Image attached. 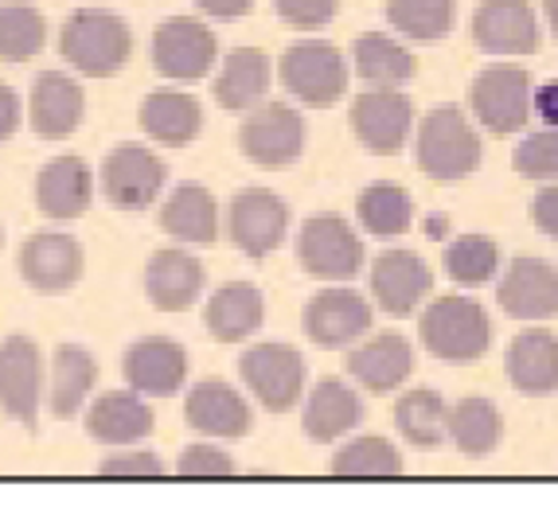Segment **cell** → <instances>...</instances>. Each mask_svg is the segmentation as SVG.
Listing matches in <instances>:
<instances>
[{"instance_id":"1","label":"cell","mask_w":558,"mask_h":511,"mask_svg":"<svg viewBox=\"0 0 558 511\" xmlns=\"http://www.w3.org/2000/svg\"><path fill=\"white\" fill-rule=\"evenodd\" d=\"M418 336L434 360L473 363L493 348V316L481 301L465 297V293H449L422 308Z\"/></svg>"},{"instance_id":"2","label":"cell","mask_w":558,"mask_h":511,"mask_svg":"<svg viewBox=\"0 0 558 511\" xmlns=\"http://www.w3.org/2000/svg\"><path fill=\"white\" fill-rule=\"evenodd\" d=\"M414 157H418V168L429 180L457 184V180L473 177L481 168L484 145L461 106H434L418 125Z\"/></svg>"},{"instance_id":"3","label":"cell","mask_w":558,"mask_h":511,"mask_svg":"<svg viewBox=\"0 0 558 511\" xmlns=\"http://www.w3.org/2000/svg\"><path fill=\"white\" fill-rule=\"evenodd\" d=\"M59 51L78 75L86 78H110L133 56V32L130 24L110 9H75L66 16Z\"/></svg>"},{"instance_id":"4","label":"cell","mask_w":558,"mask_h":511,"mask_svg":"<svg viewBox=\"0 0 558 511\" xmlns=\"http://www.w3.org/2000/svg\"><path fill=\"white\" fill-rule=\"evenodd\" d=\"M535 113V86L527 66L493 63L473 78V118L496 137H512Z\"/></svg>"},{"instance_id":"5","label":"cell","mask_w":558,"mask_h":511,"mask_svg":"<svg viewBox=\"0 0 558 511\" xmlns=\"http://www.w3.org/2000/svg\"><path fill=\"white\" fill-rule=\"evenodd\" d=\"M281 86L308 110H325L348 90V59L328 39H301L281 56Z\"/></svg>"},{"instance_id":"6","label":"cell","mask_w":558,"mask_h":511,"mask_svg":"<svg viewBox=\"0 0 558 511\" xmlns=\"http://www.w3.org/2000/svg\"><path fill=\"white\" fill-rule=\"evenodd\" d=\"M363 242L355 227L340 215H313L298 231V261L305 266L308 278L317 281H344L360 278L363 270Z\"/></svg>"},{"instance_id":"7","label":"cell","mask_w":558,"mask_h":511,"mask_svg":"<svg viewBox=\"0 0 558 511\" xmlns=\"http://www.w3.org/2000/svg\"><path fill=\"white\" fill-rule=\"evenodd\" d=\"M239 375L246 382V391L270 410V414H286L305 399V355L293 344H254L239 355Z\"/></svg>"},{"instance_id":"8","label":"cell","mask_w":558,"mask_h":511,"mask_svg":"<svg viewBox=\"0 0 558 511\" xmlns=\"http://www.w3.org/2000/svg\"><path fill=\"white\" fill-rule=\"evenodd\" d=\"M239 149L258 168H289L305 153V118L289 102L254 106L239 125Z\"/></svg>"},{"instance_id":"9","label":"cell","mask_w":558,"mask_h":511,"mask_svg":"<svg viewBox=\"0 0 558 511\" xmlns=\"http://www.w3.org/2000/svg\"><path fill=\"white\" fill-rule=\"evenodd\" d=\"M372 320H375L372 301L363 297L360 289H348V285L320 289L317 297H308V305L301 308V328L325 352L355 348L363 336L372 332Z\"/></svg>"},{"instance_id":"10","label":"cell","mask_w":558,"mask_h":511,"mask_svg":"<svg viewBox=\"0 0 558 511\" xmlns=\"http://www.w3.org/2000/svg\"><path fill=\"white\" fill-rule=\"evenodd\" d=\"M98 180H102V192L113 207H121V211H145L165 192L168 165L149 145L121 141V145L110 149V157L102 160Z\"/></svg>"},{"instance_id":"11","label":"cell","mask_w":558,"mask_h":511,"mask_svg":"<svg viewBox=\"0 0 558 511\" xmlns=\"http://www.w3.org/2000/svg\"><path fill=\"white\" fill-rule=\"evenodd\" d=\"M215 56H219V39L207 24L192 16H172L153 32V66L157 75L172 83H199L211 75Z\"/></svg>"},{"instance_id":"12","label":"cell","mask_w":558,"mask_h":511,"mask_svg":"<svg viewBox=\"0 0 558 511\" xmlns=\"http://www.w3.org/2000/svg\"><path fill=\"white\" fill-rule=\"evenodd\" d=\"M289 207L270 187H242L227 207V234L246 258H266L286 242Z\"/></svg>"},{"instance_id":"13","label":"cell","mask_w":558,"mask_h":511,"mask_svg":"<svg viewBox=\"0 0 558 511\" xmlns=\"http://www.w3.org/2000/svg\"><path fill=\"white\" fill-rule=\"evenodd\" d=\"M39 399H44V355H39L36 340L12 332L0 344V406L20 426L36 429Z\"/></svg>"},{"instance_id":"14","label":"cell","mask_w":558,"mask_h":511,"mask_svg":"<svg viewBox=\"0 0 558 511\" xmlns=\"http://www.w3.org/2000/svg\"><path fill=\"white\" fill-rule=\"evenodd\" d=\"M352 133L375 157H391L414 130V102L402 90H363L352 102Z\"/></svg>"},{"instance_id":"15","label":"cell","mask_w":558,"mask_h":511,"mask_svg":"<svg viewBox=\"0 0 558 511\" xmlns=\"http://www.w3.org/2000/svg\"><path fill=\"white\" fill-rule=\"evenodd\" d=\"M429 289H434V273L418 251L395 246L372 261V297L387 316H414L418 305H426Z\"/></svg>"},{"instance_id":"16","label":"cell","mask_w":558,"mask_h":511,"mask_svg":"<svg viewBox=\"0 0 558 511\" xmlns=\"http://www.w3.org/2000/svg\"><path fill=\"white\" fill-rule=\"evenodd\" d=\"M496 301L512 320H550L558 316V266L535 254H520L504 270Z\"/></svg>"},{"instance_id":"17","label":"cell","mask_w":558,"mask_h":511,"mask_svg":"<svg viewBox=\"0 0 558 511\" xmlns=\"http://www.w3.org/2000/svg\"><path fill=\"white\" fill-rule=\"evenodd\" d=\"M121 372L133 391L145 399H168L177 394L187 379V352L184 344L168 336H141L121 355Z\"/></svg>"},{"instance_id":"18","label":"cell","mask_w":558,"mask_h":511,"mask_svg":"<svg viewBox=\"0 0 558 511\" xmlns=\"http://www.w3.org/2000/svg\"><path fill=\"white\" fill-rule=\"evenodd\" d=\"M83 246L63 231H36L20 246V278L36 293H66L83 278Z\"/></svg>"},{"instance_id":"19","label":"cell","mask_w":558,"mask_h":511,"mask_svg":"<svg viewBox=\"0 0 558 511\" xmlns=\"http://www.w3.org/2000/svg\"><path fill=\"white\" fill-rule=\"evenodd\" d=\"M473 39L488 56H531L539 47V16L527 0H481Z\"/></svg>"},{"instance_id":"20","label":"cell","mask_w":558,"mask_h":511,"mask_svg":"<svg viewBox=\"0 0 558 511\" xmlns=\"http://www.w3.org/2000/svg\"><path fill=\"white\" fill-rule=\"evenodd\" d=\"M86 113V90L78 78L63 75V71H44L32 86L28 98V121L36 137L44 141H66L83 125Z\"/></svg>"},{"instance_id":"21","label":"cell","mask_w":558,"mask_h":511,"mask_svg":"<svg viewBox=\"0 0 558 511\" xmlns=\"http://www.w3.org/2000/svg\"><path fill=\"white\" fill-rule=\"evenodd\" d=\"M187 426L204 437H246L254 426L251 402L242 399L239 387H231L227 379H204L187 391L184 402Z\"/></svg>"},{"instance_id":"22","label":"cell","mask_w":558,"mask_h":511,"mask_svg":"<svg viewBox=\"0 0 558 511\" xmlns=\"http://www.w3.org/2000/svg\"><path fill=\"white\" fill-rule=\"evenodd\" d=\"M410 372H414V348L402 332H379L348 352V375L372 394L399 391Z\"/></svg>"},{"instance_id":"23","label":"cell","mask_w":558,"mask_h":511,"mask_svg":"<svg viewBox=\"0 0 558 511\" xmlns=\"http://www.w3.org/2000/svg\"><path fill=\"white\" fill-rule=\"evenodd\" d=\"M204 261L196 254L177 251V246H168V251H157L145 266V293L149 301L160 308V313H184L199 301L204 293Z\"/></svg>"},{"instance_id":"24","label":"cell","mask_w":558,"mask_h":511,"mask_svg":"<svg viewBox=\"0 0 558 511\" xmlns=\"http://www.w3.org/2000/svg\"><path fill=\"white\" fill-rule=\"evenodd\" d=\"M94 199V177L83 157H51L36 177V207L47 219H78Z\"/></svg>"},{"instance_id":"25","label":"cell","mask_w":558,"mask_h":511,"mask_svg":"<svg viewBox=\"0 0 558 511\" xmlns=\"http://www.w3.org/2000/svg\"><path fill=\"white\" fill-rule=\"evenodd\" d=\"M504 372L520 394H555L558 391V336L550 328H523L508 352H504Z\"/></svg>"},{"instance_id":"26","label":"cell","mask_w":558,"mask_h":511,"mask_svg":"<svg viewBox=\"0 0 558 511\" xmlns=\"http://www.w3.org/2000/svg\"><path fill=\"white\" fill-rule=\"evenodd\" d=\"M157 414L145 402V394L130 391H106L102 399H94L90 414H86V434L102 446H137L153 434Z\"/></svg>"},{"instance_id":"27","label":"cell","mask_w":558,"mask_h":511,"mask_svg":"<svg viewBox=\"0 0 558 511\" xmlns=\"http://www.w3.org/2000/svg\"><path fill=\"white\" fill-rule=\"evenodd\" d=\"M274 78V63L262 47H234L231 56H223V66L215 75V102L223 110L251 113L254 106L266 102Z\"/></svg>"},{"instance_id":"28","label":"cell","mask_w":558,"mask_h":511,"mask_svg":"<svg viewBox=\"0 0 558 511\" xmlns=\"http://www.w3.org/2000/svg\"><path fill=\"white\" fill-rule=\"evenodd\" d=\"M266 320V297L251 281H227L207 297L204 305V325L215 340L223 344H242L246 336H254Z\"/></svg>"},{"instance_id":"29","label":"cell","mask_w":558,"mask_h":511,"mask_svg":"<svg viewBox=\"0 0 558 511\" xmlns=\"http://www.w3.org/2000/svg\"><path fill=\"white\" fill-rule=\"evenodd\" d=\"M363 422V399L340 379H320L305 399V414H301V429L308 441L328 446L340 441Z\"/></svg>"},{"instance_id":"30","label":"cell","mask_w":558,"mask_h":511,"mask_svg":"<svg viewBox=\"0 0 558 511\" xmlns=\"http://www.w3.org/2000/svg\"><path fill=\"white\" fill-rule=\"evenodd\" d=\"M160 227L168 239L187 246H215L219 239V204L204 184H180L160 207Z\"/></svg>"},{"instance_id":"31","label":"cell","mask_w":558,"mask_h":511,"mask_svg":"<svg viewBox=\"0 0 558 511\" xmlns=\"http://www.w3.org/2000/svg\"><path fill=\"white\" fill-rule=\"evenodd\" d=\"M141 130L157 145H187L204 130V106L187 90H153L141 102Z\"/></svg>"},{"instance_id":"32","label":"cell","mask_w":558,"mask_h":511,"mask_svg":"<svg viewBox=\"0 0 558 511\" xmlns=\"http://www.w3.org/2000/svg\"><path fill=\"white\" fill-rule=\"evenodd\" d=\"M352 66L375 90H399L414 75V56L402 39L387 36V32H363L352 44Z\"/></svg>"},{"instance_id":"33","label":"cell","mask_w":558,"mask_h":511,"mask_svg":"<svg viewBox=\"0 0 558 511\" xmlns=\"http://www.w3.org/2000/svg\"><path fill=\"white\" fill-rule=\"evenodd\" d=\"M98 382V360L83 344H59L51 360V414L56 418H75L90 399V387Z\"/></svg>"},{"instance_id":"34","label":"cell","mask_w":558,"mask_h":511,"mask_svg":"<svg viewBox=\"0 0 558 511\" xmlns=\"http://www.w3.org/2000/svg\"><path fill=\"white\" fill-rule=\"evenodd\" d=\"M449 441L469 457H488L504 441V414L493 399L484 394H465L449 406Z\"/></svg>"},{"instance_id":"35","label":"cell","mask_w":558,"mask_h":511,"mask_svg":"<svg viewBox=\"0 0 558 511\" xmlns=\"http://www.w3.org/2000/svg\"><path fill=\"white\" fill-rule=\"evenodd\" d=\"M395 426L410 446L434 449L449 437V406L434 387H414L395 402Z\"/></svg>"},{"instance_id":"36","label":"cell","mask_w":558,"mask_h":511,"mask_svg":"<svg viewBox=\"0 0 558 511\" xmlns=\"http://www.w3.org/2000/svg\"><path fill=\"white\" fill-rule=\"evenodd\" d=\"M355 219L375 239H399L414 223V199L399 184H372L355 199Z\"/></svg>"},{"instance_id":"37","label":"cell","mask_w":558,"mask_h":511,"mask_svg":"<svg viewBox=\"0 0 558 511\" xmlns=\"http://www.w3.org/2000/svg\"><path fill=\"white\" fill-rule=\"evenodd\" d=\"M47 44V20L32 4L0 0V63H28Z\"/></svg>"},{"instance_id":"38","label":"cell","mask_w":558,"mask_h":511,"mask_svg":"<svg viewBox=\"0 0 558 511\" xmlns=\"http://www.w3.org/2000/svg\"><path fill=\"white\" fill-rule=\"evenodd\" d=\"M457 20V0H391L387 4V24L399 36L414 39V44H434L453 32Z\"/></svg>"},{"instance_id":"39","label":"cell","mask_w":558,"mask_h":511,"mask_svg":"<svg viewBox=\"0 0 558 511\" xmlns=\"http://www.w3.org/2000/svg\"><path fill=\"white\" fill-rule=\"evenodd\" d=\"M441 266H446V278L457 285H488L500 270V246L488 234H457L441 254Z\"/></svg>"},{"instance_id":"40","label":"cell","mask_w":558,"mask_h":511,"mask_svg":"<svg viewBox=\"0 0 558 511\" xmlns=\"http://www.w3.org/2000/svg\"><path fill=\"white\" fill-rule=\"evenodd\" d=\"M332 476H402L407 461H402L399 446L387 437H352L348 446L332 453Z\"/></svg>"},{"instance_id":"41","label":"cell","mask_w":558,"mask_h":511,"mask_svg":"<svg viewBox=\"0 0 558 511\" xmlns=\"http://www.w3.org/2000/svg\"><path fill=\"white\" fill-rule=\"evenodd\" d=\"M512 168L527 180H558V125L527 133L512 149Z\"/></svg>"},{"instance_id":"42","label":"cell","mask_w":558,"mask_h":511,"mask_svg":"<svg viewBox=\"0 0 558 511\" xmlns=\"http://www.w3.org/2000/svg\"><path fill=\"white\" fill-rule=\"evenodd\" d=\"M165 473V461L149 449H125L121 446L118 453L102 457L98 465V476H121V480H149V476Z\"/></svg>"},{"instance_id":"43","label":"cell","mask_w":558,"mask_h":511,"mask_svg":"<svg viewBox=\"0 0 558 511\" xmlns=\"http://www.w3.org/2000/svg\"><path fill=\"white\" fill-rule=\"evenodd\" d=\"M278 16L286 20L289 28L298 32H320L325 24H332L340 0H274Z\"/></svg>"},{"instance_id":"44","label":"cell","mask_w":558,"mask_h":511,"mask_svg":"<svg viewBox=\"0 0 558 511\" xmlns=\"http://www.w3.org/2000/svg\"><path fill=\"white\" fill-rule=\"evenodd\" d=\"M177 473L180 476H234V457L223 453L219 446H184V453L177 457Z\"/></svg>"},{"instance_id":"45","label":"cell","mask_w":558,"mask_h":511,"mask_svg":"<svg viewBox=\"0 0 558 511\" xmlns=\"http://www.w3.org/2000/svg\"><path fill=\"white\" fill-rule=\"evenodd\" d=\"M531 219L547 239H558V184H547L531 199Z\"/></svg>"},{"instance_id":"46","label":"cell","mask_w":558,"mask_h":511,"mask_svg":"<svg viewBox=\"0 0 558 511\" xmlns=\"http://www.w3.org/2000/svg\"><path fill=\"white\" fill-rule=\"evenodd\" d=\"M24 121V102L9 83H0V141H9Z\"/></svg>"},{"instance_id":"47","label":"cell","mask_w":558,"mask_h":511,"mask_svg":"<svg viewBox=\"0 0 558 511\" xmlns=\"http://www.w3.org/2000/svg\"><path fill=\"white\" fill-rule=\"evenodd\" d=\"M196 9L215 20H239L254 9V0H196Z\"/></svg>"},{"instance_id":"48","label":"cell","mask_w":558,"mask_h":511,"mask_svg":"<svg viewBox=\"0 0 558 511\" xmlns=\"http://www.w3.org/2000/svg\"><path fill=\"white\" fill-rule=\"evenodd\" d=\"M535 113H539L547 125H558V83H547L535 90Z\"/></svg>"},{"instance_id":"49","label":"cell","mask_w":558,"mask_h":511,"mask_svg":"<svg viewBox=\"0 0 558 511\" xmlns=\"http://www.w3.org/2000/svg\"><path fill=\"white\" fill-rule=\"evenodd\" d=\"M543 16L550 24V36L558 39V0H543Z\"/></svg>"},{"instance_id":"50","label":"cell","mask_w":558,"mask_h":511,"mask_svg":"<svg viewBox=\"0 0 558 511\" xmlns=\"http://www.w3.org/2000/svg\"><path fill=\"white\" fill-rule=\"evenodd\" d=\"M0 246H4V231H0Z\"/></svg>"}]
</instances>
